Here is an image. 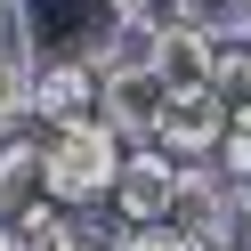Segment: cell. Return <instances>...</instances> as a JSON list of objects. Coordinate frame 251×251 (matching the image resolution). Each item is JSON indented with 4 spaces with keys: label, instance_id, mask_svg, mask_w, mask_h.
I'll return each mask as SVG.
<instances>
[{
    "label": "cell",
    "instance_id": "3",
    "mask_svg": "<svg viewBox=\"0 0 251 251\" xmlns=\"http://www.w3.org/2000/svg\"><path fill=\"white\" fill-rule=\"evenodd\" d=\"M178 178H186V154L154 146V138H130V162L114 178V211L122 219H170L178 211Z\"/></svg>",
    "mask_w": 251,
    "mask_h": 251
},
{
    "label": "cell",
    "instance_id": "12",
    "mask_svg": "<svg viewBox=\"0 0 251 251\" xmlns=\"http://www.w3.org/2000/svg\"><path fill=\"white\" fill-rule=\"evenodd\" d=\"M219 162L235 170V178H251V98L227 105V130H219Z\"/></svg>",
    "mask_w": 251,
    "mask_h": 251
},
{
    "label": "cell",
    "instance_id": "7",
    "mask_svg": "<svg viewBox=\"0 0 251 251\" xmlns=\"http://www.w3.org/2000/svg\"><path fill=\"white\" fill-rule=\"evenodd\" d=\"M49 195V138H0V219H25Z\"/></svg>",
    "mask_w": 251,
    "mask_h": 251
},
{
    "label": "cell",
    "instance_id": "11",
    "mask_svg": "<svg viewBox=\"0 0 251 251\" xmlns=\"http://www.w3.org/2000/svg\"><path fill=\"white\" fill-rule=\"evenodd\" d=\"M25 81H33V57L0 41V130H17V122H25Z\"/></svg>",
    "mask_w": 251,
    "mask_h": 251
},
{
    "label": "cell",
    "instance_id": "4",
    "mask_svg": "<svg viewBox=\"0 0 251 251\" xmlns=\"http://www.w3.org/2000/svg\"><path fill=\"white\" fill-rule=\"evenodd\" d=\"M98 105V65L89 57H33V81H25V122L57 130V122L89 114Z\"/></svg>",
    "mask_w": 251,
    "mask_h": 251
},
{
    "label": "cell",
    "instance_id": "2",
    "mask_svg": "<svg viewBox=\"0 0 251 251\" xmlns=\"http://www.w3.org/2000/svg\"><path fill=\"white\" fill-rule=\"evenodd\" d=\"M130 8L138 0H25V57H89L98 65Z\"/></svg>",
    "mask_w": 251,
    "mask_h": 251
},
{
    "label": "cell",
    "instance_id": "13",
    "mask_svg": "<svg viewBox=\"0 0 251 251\" xmlns=\"http://www.w3.org/2000/svg\"><path fill=\"white\" fill-rule=\"evenodd\" d=\"M235 251H251V235H243V243H235Z\"/></svg>",
    "mask_w": 251,
    "mask_h": 251
},
{
    "label": "cell",
    "instance_id": "8",
    "mask_svg": "<svg viewBox=\"0 0 251 251\" xmlns=\"http://www.w3.org/2000/svg\"><path fill=\"white\" fill-rule=\"evenodd\" d=\"M17 235H25V251H81L89 243V235H81V211H73V202H49V195L17 219Z\"/></svg>",
    "mask_w": 251,
    "mask_h": 251
},
{
    "label": "cell",
    "instance_id": "9",
    "mask_svg": "<svg viewBox=\"0 0 251 251\" xmlns=\"http://www.w3.org/2000/svg\"><path fill=\"white\" fill-rule=\"evenodd\" d=\"M178 17H195L202 33H219V41H251V0H170Z\"/></svg>",
    "mask_w": 251,
    "mask_h": 251
},
{
    "label": "cell",
    "instance_id": "10",
    "mask_svg": "<svg viewBox=\"0 0 251 251\" xmlns=\"http://www.w3.org/2000/svg\"><path fill=\"white\" fill-rule=\"evenodd\" d=\"M105 251H195V235H186L178 219H122V235Z\"/></svg>",
    "mask_w": 251,
    "mask_h": 251
},
{
    "label": "cell",
    "instance_id": "5",
    "mask_svg": "<svg viewBox=\"0 0 251 251\" xmlns=\"http://www.w3.org/2000/svg\"><path fill=\"white\" fill-rule=\"evenodd\" d=\"M98 105L114 114L122 138H162V114H170V73L162 65H122V73H98Z\"/></svg>",
    "mask_w": 251,
    "mask_h": 251
},
{
    "label": "cell",
    "instance_id": "6",
    "mask_svg": "<svg viewBox=\"0 0 251 251\" xmlns=\"http://www.w3.org/2000/svg\"><path fill=\"white\" fill-rule=\"evenodd\" d=\"M219 130H227V89L219 81H170V114H162L154 146L195 162V154H219Z\"/></svg>",
    "mask_w": 251,
    "mask_h": 251
},
{
    "label": "cell",
    "instance_id": "1",
    "mask_svg": "<svg viewBox=\"0 0 251 251\" xmlns=\"http://www.w3.org/2000/svg\"><path fill=\"white\" fill-rule=\"evenodd\" d=\"M122 162H130V138L114 130V114H105V105L57 122V130H49V202H73V211L114 202Z\"/></svg>",
    "mask_w": 251,
    "mask_h": 251
}]
</instances>
